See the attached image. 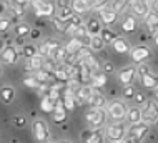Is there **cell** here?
Here are the masks:
<instances>
[{
  "mask_svg": "<svg viewBox=\"0 0 158 143\" xmlns=\"http://www.w3.org/2000/svg\"><path fill=\"white\" fill-rule=\"evenodd\" d=\"M106 116H108L112 122H125L127 118V111H128V107L125 102L122 100H113V102H108L106 103Z\"/></svg>",
  "mask_w": 158,
  "mask_h": 143,
  "instance_id": "cell-1",
  "label": "cell"
},
{
  "mask_svg": "<svg viewBox=\"0 0 158 143\" xmlns=\"http://www.w3.org/2000/svg\"><path fill=\"white\" fill-rule=\"evenodd\" d=\"M150 133V125L145 123V122H140L136 125H130V128L127 130V135L123 138V143H128V141H142L148 137Z\"/></svg>",
  "mask_w": 158,
  "mask_h": 143,
  "instance_id": "cell-2",
  "label": "cell"
},
{
  "mask_svg": "<svg viewBox=\"0 0 158 143\" xmlns=\"http://www.w3.org/2000/svg\"><path fill=\"white\" fill-rule=\"evenodd\" d=\"M85 120H87L90 128H102L106 123V111L105 108H93L90 107V110L85 113Z\"/></svg>",
  "mask_w": 158,
  "mask_h": 143,
  "instance_id": "cell-3",
  "label": "cell"
},
{
  "mask_svg": "<svg viewBox=\"0 0 158 143\" xmlns=\"http://www.w3.org/2000/svg\"><path fill=\"white\" fill-rule=\"evenodd\" d=\"M127 125L123 122H112L105 128V138L110 141H123L127 135Z\"/></svg>",
  "mask_w": 158,
  "mask_h": 143,
  "instance_id": "cell-4",
  "label": "cell"
},
{
  "mask_svg": "<svg viewBox=\"0 0 158 143\" xmlns=\"http://www.w3.org/2000/svg\"><path fill=\"white\" fill-rule=\"evenodd\" d=\"M142 122L152 125L158 123V102L156 100H147L142 108Z\"/></svg>",
  "mask_w": 158,
  "mask_h": 143,
  "instance_id": "cell-5",
  "label": "cell"
},
{
  "mask_svg": "<svg viewBox=\"0 0 158 143\" xmlns=\"http://www.w3.org/2000/svg\"><path fill=\"white\" fill-rule=\"evenodd\" d=\"M30 7L37 17H53L57 12L55 3H50L48 0H30Z\"/></svg>",
  "mask_w": 158,
  "mask_h": 143,
  "instance_id": "cell-6",
  "label": "cell"
},
{
  "mask_svg": "<svg viewBox=\"0 0 158 143\" xmlns=\"http://www.w3.org/2000/svg\"><path fill=\"white\" fill-rule=\"evenodd\" d=\"M19 57H20L19 48H17V45H14V43H7V45L0 50V58H2V62L7 63V65H15L19 62Z\"/></svg>",
  "mask_w": 158,
  "mask_h": 143,
  "instance_id": "cell-7",
  "label": "cell"
},
{
  "mask_svg": "<svg viewBox=\"0 0 158 143\" xmlns=\"http://www.w3.org/2000/svg\"><path fill=\"white\" fill-rule=\"evenodd\" d=\"M32 133L37 141H48L50 140V130L44 120H35L32 123Z\"/></svg>",
  "mask_w": 158,
  "mask_h": 143,
  "instance_id": "cell-8",
  "label": "cell"
},
{
  "mask_svg": "<svg viewBox=\"0 0 158 143\" xmlns=\"http://www.w3.org/2000/svg\"><path fill=\"white\" fill-rule=\"evenodd\" d=\"M136 77V68L133 67V65H127V67L120 68V72L117 73V80L120 85H130L133 83Z\"/></svg>",
  "mask_w": 158,
  "mask_h": 143,
  "instance_id": "cell-9",
  "label": "cell"
},
{
  "mask_svg": "<svg viewBox=\"0 0 158 143\" xmlns=\"http://www.w3.org/2000/svg\"><path fill=\"white\" fill-rule=\"evenodd\" d=\"M130 57H131V62L133 63H140V62H145L147 58L152 57V50L148 48V45H138V47H133L130 50Z\"/></svg>",
  "mask_w": 158,
  "mask_h": 143,
  "instance_id": "cell-10",
  "label": "cell"
},
{
  "mask_svg": "<svg viewBox=\"0 0 158 143\" xmlns=\"http://www.w3.org/2000/svg\"><path fill=\"white\" fill-rule=\"evenodd\" d=\"M118 15H120V14L115 12L112 7H105V8H102V10H98V20L103 22L105 27H110V25L117 23Z\"/></svg>",
  "mask_w": 158,
  "mask_h": 143,
  "instance_id": "cell-11",
  "label": "cell"
},
{
  "mask_svg": "<svg viewBox=\"0 0 158 143\" xmlns=\"http://www.w3.org/2000/svg\"><path fill=\"white\" fill-rule=\"evenodd\" d=\"M87 103L90 107H93V108H105L106 103H108V100H106L105 93L100 92V88H95V86H93V88H92V95H90V98H88Z\"/></svg>",
  "mask_w": 158,
  "mask_h": 143,
  "instance_id": "cell-12",
  "label": "cell"
},
{
  "mask_svg": "<svg viewBox=\"0 0 158 143\" xmlns=\"http://www.w3.org/2000/svg\"><path fill=\"white\" fill-rule=\"evenodd\" d=\"M130 10L135 17H145L150 12V2L148 0H131Z\"/></svg>",
  "mask_w": 158,
  "mask_h": 143,
  "instance_id": "cell-13",
  "label": "cell"
},
{
  "mask_svg": "<svg viewBox=\"0 0 158 143\" xmlns=\"http://www.w3.org/2000/svg\"><path fill=\"white\" fill-rule=\"evenodd\" d=\"M110 45H112L115 53H118V55H127V53H130V50H131L130 42H128L125 37H117Z\"/></svg>",
  "mask_w": 158,
  "mask_h": 143,
  "instance_id": "cell-14",
  "label": "cell"
},
{
  "mask_svg": "<svg viewBox=\"0 0 158 143\" xmlns=\"http://www.w3.org/2000/svg\"><path fill=\"white\" fill-rule=\"evenodd\" d=\"M138 28V17L133 14H125L122 20V32L123 33H133Z\"/></svg>",
  "mask_w": 158,
  "mask_h": 143,
  "instance_id": "cell-15",
  "label": "cell"
},
{
  "mask_svg": "<svg viewBox=\"0 0 158 143\" xmlns=\"http://www.w3.org/2000/svg\"><path fill=\"white\" fill-rule=\"evenodd\" d=\"M92 88L93 86L92 85H80V88L75 92V102H77V105H85V103L88 102V98H90V95H92Z\"/></svg>",
  "mask_w": 158,
  "mask_h": 143,
  "instance_id": "cell-16",
  "label": "cell"
},
{
  "mask_svg": "<svg viewBox=\"0 0 158 143\" xmlns=\"http://www.w3.org/2000/svg\"><path fill=\"white\" fill-rule=\"evenodd\" d=\"M53 122L55 123H63L67 120V108H65V103H63L62 98H58L55 102V107H53Z\"/></svg>",
  "mask_w": 158,
  "mask_h": 143,
  "instance_id": "cell-17",
  "label": "cell"
},
{
  "mask_svg": "<svg viewBox=\"0 0 158 143\" xmlns=\"http://www.w3.org/2000/svg\"><path fill=\"white\" fill-rule=\"evenodd\" d=\"M143 25H145V28L148 30V32L152 33H156L158 32V14L156 12H148L147 15L143 17Z\"/></svg>",
  "mask_w": 158,
  "mask_h": 143,
  "instance_id": "cell-18",
  "label": "cell"
},
{
  "mask_svg": "<svg viewBox=\"0 0 158 143\" xmlns=\"http://www.w3.org/2000/svg\"><path fill=\"white\" fill-rule=\"evenodd\" d=\"M47 57H42L40 53H35L33 57L27 58V63H25V70L27 72H35V70H40L42 67H44V62H45Z\"/></svg>",
  "mask_w": 158,
  "mask_h": 143,
  "instance_id": "cell-19",
  "label": "cell"
},
{
  "mask_svg": "<svg viewBox=\"0 0 158 143\" xmlns=\"http://www.w3.org/2000/svg\"><path fill=\"white\" fill-rule=\"evenodd\" d=\"M80 23H83L82 15H77V14H73L72 17H68V19L65 20V35L72 37V35H73V32H75V28L78 27Z\"/></svg>",
  "mask_w": 158,
  "mask_h": 143,
  "instance_id": "cell-20",
  "label": "cell"
},
{
  "mask_svg": "<svg viewBox=\"0 0 158 143\" xmlns=\"http://www.w3.org/2000/svg\"><path fill=\"white\" fill-rule=\"evenodd\" d=\"M125 120L130 125L140 123V122H142V108H140L138 105H136V107H130V108H128V111H127V118Z\"/></svg>",
  "mask_w": 158,
  "mask_h": 143,
  "instance_id": "cell-21",
  "label": "cell"
},
{
  "mask_svg": "<svg viewBox=\"0 0 158 143\" xmlns=\"http://www.w3.org/2000/svg\"><path fill=\"white\" fill-rule=\"evenodd\" d=\"M70 8L73 10V14H77V15H85V14L90 12V7H88L87 0H72Z\"/></svg>",
  "mask_w": 158,
  "mask_h": 143,
  "instance_id": "cell-22",
  "label": "cell"
},
{
  "mask_svg": "<svg viewBox=\"0 0 158 143\" xmlns=\"http://www.w3.org/2000/svg\"><path fill=\"white\" fill-rule=\"evenodd\" d=\"M108 82V75L103 72V70H98L95 73H92V86L95 88H103Z\"/></svg>",
  "mask_w": 158,
  "mask_h": 143,
  "instance_id": "cell-23",
  "label": "cell"
},
{
  "mask_svg": "<svg viewBox=\"0 0 158 143\" xmlns=\"http://www.w3.org/2000/svg\"><path fill=\"white\" fill-rule=\"evenodd\" d=\"M87 27V33L88 35H100V30H102V22L97 19V17H90L85 23Z\"/></svg>",
  "mask_w": 158,
  "mask_h": 143,
  "instance_id": "cell-24",
  "label": "cell"
},
{
  "mask_svg": "<svg viewBox=\"0 0 158 143\" xmlns=\"http://www.w3.org/2000/svg\"><path fill=\"white\" fill-rule=\"evenodd\" d=\"M83 45V42H82V38H78V37H70V40H68V43L65 45V48L68 52V55H77V52H78Z\"/></svg>",
  "mask_w": 158,
  "mask_h": 143,
  "instance_id": "cell-25",
  "label": "cell"
},
{
  "mask_svg": "<svg viewBox=\"0 0 158 143\" xmlns=\"http://www.w3.org/2000/svg\"><path fill=\"white\" fill-rule=\"evenodd\" d=\"M90 38H88V48H90L92 52H102L105 48V42L102 40L100 35H88Z\"/></svg>",
  "mask_w": 158,
  "mask_h": 143,
  "instance_id": "cell-26",
  "label": "cell"
},
{
  "mask_svg": "<svg viewBox=\"0 0 158 143\" xmlns=\"http://www.w3.org/2000/svg\"><path fill=\"white\" fill-rule=\"evenodd\" d=\"M140 80H142V85L145 86L147 90H155L158 86V77L153 75V73H147V75L140 77Z\"/></svg>",
  "mask_w": 158,
  "mask_h": 143,
  "instance_id": "cell-27",
  "label": "cell"
},
{
  "mask_svg": "<svg viewBox=\"0 0 158 143\" xmlns=\"http://www.w3.org/2000/svg\"><path fill=\"white\" fill-rule=\"evenodd\" d=\"M78 82L83 85H90L92 83V72L83 62H80V75H78Z\"/></svg>",
  "mask_w": 158,
  "mask_h": 143,
  "instance_id": "cell-28",
  "label": "cell"
},
{
  "mask_svg": "<svg viewBox=\"0 0 158 143\" xmlns=\"http://www.w3.org/2000/svg\"><path fill=\"white\" fill-rule=\"evenodd\" d=\"M100 37H102V40L105 42V45H110V43H112L118 35H117V32H115V30H112L110 27H102Z\"/></svg>",
  "mask_w": 158,
  "mask_h": 143,
  "instance_id": "cell-29",
  "label": "cell"
},
{
  "mask_svg": "<svg viewBox=\"0 0 158 143\" xmlns=\"http://www.w3.org/2000/svg\"><path fill=\"white\" fill-rule=\"evenodd\" d=\"M14 98H15V90L12 88V86H3V88L0 90V100L5 103V105L12 103Z\"/></svg>",
  "mask_w": 158,
  "mask_h": 143,
  "instance_id": "cell-30",
  "label": "cell"
},
{
  "mask_svg": "<svg viewBox=\"0 0 158 143\" xmlns=\"http://www.w3.org/2000/svg\"><path fill=\"white\" fill-rule=\"evenodd\" d=\"M130 3L131 0H110V7L118 14H123L127 8H130Z\"/></svg>",
  "mask_w": 158,
  "mask_h": 143,
  "instance_id": "cell-31",
  "label": "cell"
},
{
  "mask_svg": "<svg viewBox=\"0 0 158 143\" xmlns=\"http://www.w3.org/2000/svg\"><path fill=\"white\" fill-rule=\"evenodd\" d=\"M30 25L28 23H23V22H17L15 27H14V33L17 37H28V33H30Z\"/></svg>",
  "mask_w": 158,
  "mask_h": 143,
  "instance_id": "cell-32",
  "label": "cell"
},
{
  "mask_svg": "<svg viewBox=\"0 0 158 143\" xmlns=\"http://www.w3.org/2000/svg\"><path fill=\"white\" fill-rule=\"evenodd\" d=\"M105 141V130L102 128H92V135L88 138V143H100Z\"/></svg>",
  "mask_w": 158,
  "mask_h": 143,
  "instance_id": "cell-33",
  "label": "cell"
},
{
  "mask_svg": "<svg viewBox=\"0 0 158 143\" xmlns=\"http://www.w3.org/2000/svg\"><path fill=\"white\" fill-rule=\"evenodd\" d=\"M53 107H55V102L48 97V95H44V97H42V100H40V110L45 111V113H52Z\"/></svg>",
  "mask_w": 158,
  "mask_h": 143,
  "instance_id": "cell-34",
  "label": "cell"
},
{
  "mask_svg": "<svg viewBox=\"0 0 158 143\" xmlns=\"http://www.w3.org/2000/svg\"><path fill=\"white\" fill-rule=\"evenodd\" d=\"M87 2L88 7H90V12H98L110 5V0H87Z\"/></svg>",
  "mask_w": 158,
  "mask_h": 143,
  "instance_id": "cell-35",
  "label": "cell"
},
{
  "mask_svg": "<svg viewBox=\"0 0 158 143\" xmlns=\"http://www.w3.org/2000/svg\"><path fill=\"white\" fill-rule=\"evenodd\" d=\"M22 82H23V85L27 86V88H38V86H40V80H38L37 77L33 75V73L27 75Z\"/></svg>",
  "mask_w": 158,
  "mask_h": 143,
  "instance_id": "cell-36",
  "label": "cell"
},
{
  "mask_svg": "<svg viewBox=\"0 0 158 143\" xmlns=\"http://www.w3.org/2000/svg\"><path fill=\"white\" fill-rule=\"evenodd\" d=\"M135 86L133 85H123V90H122V98L123 100H131L133 98V95H135Z\"/></svg>",
  "mask_w": 158,
  "mask_h": 143,
  "instance_id": "cell-37",
  "label": "cell"
},
{
  "mask_svg": "<svg viewBox=\"0 0 158 143\" xmlns=\"http://www.w3.org/2000/svg\"><path fill=\"white\" fill-rule=\"evenodd\" d=\"M35 53H37V47L32 45V43H25V45L22 47V55H23L25 58H30Z\"/></svg>",
  "mask_w": 158,
  "mask_h": 143,
  "instance_id": "cell-38",
  "label": "cell"
},
{
  "mask_svg": "<svg viewBox=\"0 0 158 143\" xmlns=\"http://www.w3.org/2000/svg\"><path fill=\"white\" fill-rule=\"evenodd\" d=\"M53 28L57 30L58 33H65V20H62L60 17H57V15H53Z\"/></svg>",
  "mask_w": 158,
  "mask_h": 143,
  "instance_id": "cell-39",
  "label": "cell"
},
{
  "mask_svg": "<svg viewBox=\"0 0 158 143\" xmlns=\"http://www.w3.org/2000/svg\"><path fill=\"white\" fill-rule=\"evenodd\" d=\"M50 50H52V48H50V45L47 43V40H44L40 45L37 47V53H40L42 57H48V55H50Z\"/></svg>",
  "mask_w": 158,
  "mask_h": 143,
  "instance_id": "cell-40",
  "label": "cell"
},
{
  "mask_svg": "<svg viewBox=\"0 0 158 143\" xmlns=\"http://www.w3.org/2000/svg\"><path fill=\"white\" fill-rule=\"evenodd\" d=\"M131 100H133L135 105L142 107L143 103L148 100V98H147V95H145V92H135V95H133V98H131Z\"/></svg>",
  "mask_w": 158,
  "mask_h": 143,
  "instance_id": "cell-41",
  "label": "cell"
},
{
  "mask_svg": "<svg viewBox=\"0 0 158 143\" xmlns=\"http://www.w3.org/2000/svg\"><path fill=\"white\" fill-rule=\"evenodd\" d=\"M27 125V116L25 115H15L14 116V127L15 128H25Z\"/></svg>",
  "mask_w": 158,
  "mask_h": 143,
  "instance_id": "cell-42",
  "label": "cell"
},
{
  "mask_svg": "<svg viewBox=\"0 0 158 143\" xmlns=\"http://www.w3.org/2000/svg\"><path fill=\"white\" fill-rule=\"evenodd\" d=\"M150 72H152L150 65H147L145 62H140L138 67H136V75L138 77H143V75H147V73H150Z\"/></svg>",
  "mask_w": 158,
  "mask_h": 143,
  "instance_id": "cell-43",
  "label": "cell"
},
{
  "mask_svg": "<svg viewBox=\"0 0 158 143\" xmlns=\"http://www.w3.org/2000/svg\"><path fill=\"white\" fill-rule=\"evenodd\" d=\"M55 15H57V17H60L62 20H67L68 17H72V15H73V10H72L70 7H67V8H60V10H57V12H55Z\"/></svg>",
  "mask_w": 158,
  "mask_h": 143,
  "instance_id": "cell-44",
  "label": "cell"
},
{
  "mask_svg": "<svg viewBox=\"0 0 158 143\" xmlns=\"http://www.w3.org/2000/svg\"><path fill=\"white\" fill-rule=\"evenodd\" d=\"M85 35H88V33H87V27H85V23H80L78 27L75 28V32H73V35H72V37L82 38V37H85Z\"/></svg>",
  "mask_w": 158,
  "mask_h": 143,
  "instance_id": "cell-45",
  "label": "cell"
},
{
  "mask_svg": "<svg viewBox=\"0 0 158 143\" xmlns=\"http://www.w3.org/2000/svg\"><path fill=\"white\" fill-rule=\"evenodd\" d=\"M10 25H12L10 19H0V33H7Z\"/></svg>",
  "mask_w": 158,
  "mask_h": 143,
  "instance_id": "cell-46",
  "label": "cell"
},
{
  "mask_svg": "<svg viewBox=\"0 0 158 143\" xmlns=\"http://www.w3.org/2000/svg\"><path fill=\"white\" fill-rule=\"evenodd\" d=\"M70 3H72V0H55V8H57V10L67 8V7H70Z\"/></svg>",
  "mask_w": 158,
  "mask_h": 143,
  "instance_id": "cell-47",
  "label": "cell"
},
{
  "mask_svg": "<svg viewBox=\"0 0 158 143\" xmlns=\"http://www.w3.org/2000/svg\"><path fill=\"white\" fill-rule=\"evenodd\" d=\"M102 68H103V72L106 73V75H110V73L115 72V65L112 62H105L103 65H102Z\"/></svg>",
  "mask_w": 158,
  "mask_h": 143,
  "instance_id": "cell-48",
  "label": "cell"
},
{
  "mask_svg": "<svg viewBox=\"0 0 158 143\" xmlns=\"http://www.w3.org/2000/svg\"><path fill=\"white\" fill-rule=\"evenodd\" d=\"M90 135H92V128L88 127V128H85L82 133H80V140L82 141H88V138H90Z\"/></svg>",
  "mask_w": 158,
  "mask_h": 143,
  "instance_id": "cell-49",
  "label": "cell"
},
{
  "mask_svg": "<svg viewBox=\"0 0 158 143\" xmlns=\"http://www.w3.org/2000/svg\"><path fill=\"white\" fill-rule=\"evenodd\" d=\"M28 37H30L32 40H38V38L42 37V33H40V30H38V28H32L30 33H28Z\"/></svg>",
  "mask_w": 158,
  "mask_h": 143,
  "instance_id": "cell-50",
  "label": "cell"
},
{
  "mask_svg": "<svg viewBox=\"0 0 158 143\" xmlns=\"http://www.w3.org/2000/svg\"><path fill=\"white\" fill-rule=\"evenodd\" d=\"M150 10L158 14V0H150Z\"/></svg>",
  "mask_w": 158,
  "mask_h": 143,
  "instance_id": "cell-51",
  "label": "cell"
},
{
  "mask_svg": "<svg viewBox=\"0 0 158 143\" xmlns=\"http://www.w3.org/2000/svg\"><path fill=\"white\" fill-rule=\"evenodd\" d=\"M23 40H25V37H17V40H15L14 45H20V47H23V45H25Z\"/></svg>",
  "mask_w": 158,
  "mask_h": 143,
  "instance_id": "cell-52",
  "label": "cell"
},
{
  "mask_svg": "<svg viewBox=\"0 0 158 143\" xmlns=\"http://www.w3.org/2000/svg\"><path fill=\"white\" fill-rule=\"evenodd\" d=\"M3 14H7V7H5V3L0 2V15H3Z\"/></svg>",
  "mask_w": 158,
  "mask_h": 143,
  "instance_id": "cell-53",
  "label": "cell"
},
{
  "mask_svg": "<svg viewBox=\"0 0 158 143\" xmlns=\"http://www.w3.org/2000/svg\"><path fill=\"white\" fill-rule=\"evenodd\" d=\"M153 42H155V45L158 47V32H156V33H153Z\"/></svg>",
  "mask_w": 158,
  "mask_h": 143,
  "instance_id": "cell-54",
  "label": "cell"
},
{
  "mask_svg": "<svg viewBox=\"0 0 158 143\" xmlns=\"http://www.w3.org/2000/svg\"><path fill=\"white\" fill-rule=\"evenodd\" d=\"M155 100L158 102V86H156V88H155Z\"/></svg>",
  "mask_w": 158,
  "mask_h": 143,
  "instance_id": "cell-55",
  "label": "cell"
},
{
  "mask_svg": "<svg viewBox=\"0 0 158 143\" xmlns=\"http://www.w3.org/2000/svg\"><path fill=\"white\" fill-rule=\"evenodd\" d=\"M19 2H22V3H27V2H30V0H19Z\"/></svg>",
  "mask_w": 158,
  "mask_h": 143,
  "instance_id": "cell-56",
  "label": "cell"
},
{
  "mask_svg": "<svg viewBox=\"0 0 158 143\" xmlns=\"http://www.w3.org/2000/svg\"><path fill=\"white\" fill-rule=\"evenodd\" d=\"M0 75H2V67H0Z\"/></svg>",
  "mask_w": 158,
  "mask_h": 143,
  "instance_id": "cell-57",
  "label": "cell"
},
{
  "mask_svg": "<svg viewBox=\"0 0 158 143\" xmlns=\"http://www.w3.org/2000/svg\"><path fill=\"white\" fill-rule=\"evenodd\" d=\"M148 2H150V0H148Z\"/></svg>",
  "mask_w": 158,
  "mask_h": 143,
  "instance_id": "cell-58",
  "label": "cell"
}]
</instances>
